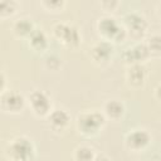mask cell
<instances>
[{"label": "cell", "mask_w": 161, "mask_h": 161, "mask_svg": "<svg viewBox=\"0 0 161 161\" xmlns=\"http://www.w3.org/2000/svg\"><path fill=\"white\" fill-rule=\"evenodd\" d=\"M98 29L104 36H107L108 39H113L116 42L122 40L126 35V31L116 23V20L113 18H109V16L102 18L99 20Z\"/></svg>", "instance_id": "3"}, {"label": "cell", "mask_w": 161, "mask_h": 161, "mask_svg": "<svg viewBox=\"0 0 161 161\" xmlns=\"http://www.w3.org/2000/svg\"><path fill=\"white\" fill-rule=\"evenodd\" d=\"M8 153L14 161H30L33 156V145L29 140L19 137L11 142Z\"/></svg>", "instance_id": "2"}, {"label": "cell", "mask_w": 161, "mask_h": 161, "mask_svg": "<svg viewBox=\"0 0 161 161\" xmlns=\"http://www.w3.org/2000/svg\"><path fill=\"white\" fill-rule=\"evenodd\" d=\"M150 142V135L143 130H135L126 137V145L131 150H143Z\"/></svg>", "instance_id": "6"}, {"label": "cell", "mask_w": 161, "mask_h": 161, "mask_svg": "<svg viewBox=\"0 0 161 161\" xmlns=\"http://www.w3.org/2000/svg\"><path fill=\"white\" fill-rule=\"evenodd\" d=\"M15 4L13 1H1L0 3V14L1 15H6V14H11L14 11Z\"/></svg>", "instance_id": "18"}, {"label": "cell", "mask_w": 161, "mask_h": 161, "mask_svg": "<svg viewBox=\"0 0 161 161\" xmlns=\"http://www.w3.org/2000/svg\"><path fill=\"white\" fill-rule=\"evenodd\" d=\"M113 47L108 42H99L91 49V55L96 62H106L112 54Z\"/></svg>", "instance_id": "10"}, {"label": "cell", "mask_w": 161, "mask_h": 161, "mask_svg": "<svg viewBox=\"0 0 161 161\" xmlns=\"http://www.w3.org/2000/svg\"><path fill=\"white\" fill-rule=\"evenodd\" d=\"M29 103L34 113L38 116H45L49 112V108H50L49 98L47 97L45 93L40 91H35L29 96Z\"/></svg>", "instance_id": "5"}, {"label": "cell", "mask_w": 161, "mask_h": 161, "mask_svg": "<svg viewBox=\"0 0 161 161\" xmlns=\"http://www.w3.org/2000/svg\"><path fill=\"white\" fill-rule=\"evenodd\" d=\"M103 123H104L103 114L99 113V112H96V111L79 114L78 121H77V126H78L79 131L84 135L96 133Z\"/></svg>", "instance_id": "1"}, {"label": "cell", "mask_w": 161, "mask_h": 161, "mask_svg": "<svg viewBox=\"0 0 161 161\" xmlns=\"http://www.w3.org/2000/svg\"><path fill=\"white\" fill-rule=\"evenodd\" d=\"M148 54H150V50L146 44H136L135 47L126 49V52L123 53V59L126 63L132 65L146 59Z\"/></svg>", "instance_id": "7"}, {"label": "cell", "mask_w": 161, "mask_h": 161, "mask_svg": "<svg viewBox=\"0 0 161 161\" xmlns=\"http://www.w3.org/2000/svg\"><path fill=\"white\" fill-rule=\"evenodd\" d=\"M145 77H146V68L140 63L132 64L127 70V79L135 87L141 86L145 82Z\"/></svg>", "instance_id": "11"}, {"label": "cell", "mask_w": 161, "mask_h": 161, "mask_svg": "<svg viewBox=\"0 0 161 161\" xmlns=\"http://www.w3.org/2000/svg\"><path fill=\"white\" fill-rule=\"evenodd\" d=\"M54 34L58 39H62L67 45H77L79 42V34L77 28L65 23H58L54 25Z\"/></svg>", "instance_id": "4"}, {"label": "cell", "mask_w": 161, "mask_h": 161, "mask_svg": "<svg viewBox=\"0 0 161 161\" xmlns=\"http://www.w3.org/2000/svg\"><path fill=\"white\" fill-rule=\"evenodd\" d=\"M44 5L49 8H57V6H62L63 1H44Z\"/></svg>", "instance_id": "20"}, {"label": "cell", "mask_w": 161, "mask_h": 161, "mask_svg": "<svg viewBox=\"0 0 161 161\" xmlns=\"http://www.w3.org/2000/svg\"><path fill=\"white\" fill-rule=\"evenodd\" d=\"M49 121L50 123L57 127V128H63L68 125L69 122V116L65 111L63 109H57V111H53L50 113V117H49Z\"/></svg>", "instance_id": "12"}, {"label": "cell", "mask_w": 161, "mask_h": 161, "mask_svg": "<svg viewBox=\"0 0 161 161\" xmlns=\"http://www.w3.org/2000/svg\"><path fill=\"white\" fill-rule=\"evenodd\" d=\"M59 64H60L59 58H57L55 55H52V57H48V58H47V65H48V67L55 69V65L58 67Z\"/></svg>", "instance_id": "19"}, {"label": "cell", "mask_w": 161, "mask_h": 161, "mask_svg": "<svg viewBox=\"0 0 161 161\" xmlns=\"http://www.w3.org/2000/svg\"><path fill=\"white\" fill-rule=\"evenodd\" d=\"M30 45L35 50H43V49H45L47 48V36H45V34L42 30L35 29L31 33V35H30Z\"/></svg>", "instance_id": "14"}, {"label": "cell", "mask_w": 161, "mask_h": 161, "mask_svg": "<svg viewBox=\"0 0 161 161\" xmlns=\"http://www.w3.org/2000/svg\"><path fill=\"white\" fill-rule=\"evenodd\" d=\"M158 11H160V15H161V4L158 5Z\"/></svg>", "instance_id": "23"}, {"label": "cell", "mask_w": 161, "mask_h": 161, "mask_svg": "<svg viewBox=\"0 0 161 161\" xmlns=\"http://www.w3.org/2000/svg\"><path fill=\"white\" fill-rule=\"evenodd\" d=\"M147 48L151 52L153 53H160L161 52V35H153L148 39V43H147Z\"/></svg>", "instance_id": "17"}, {"label": "cell", "mask_w": 161, "mask_h": 161, "mask_svg": "<svg viewBox=\"0 0 161 161\" xmlns=\"http://www.w3.org/2000/svg\"><path fill=\"white\" fill-rule=\"evenodd\" d=\"M125 23L133 35H142L146 30V26H147L145 18L136 14V13L127 14L125 16Z\"/></svg>", "instance_id": "9"}, {"label": "cell", "mask_w": 161, "mask_h": 161, "mask_svg": "<svg viewBox=\"0 0 161 161\" xmlns=\"http://www.w3.org/2000/svg\"><path fill=\"white\" fill-rule=\"evenodd\" d=\"M156 97H157V98L161 101V84H160V86L156 88Z\"/></svg>", "instance_id": "22"}, {"label": "cell", "mask_w": 161, "mask_h": 161, "mask_svg": "<svg viewBox=\"0 0 161 161\" xmlns=\"http://www.w3.org/2000/svg\"><path fill=\"white\" fill-rule=\"evenodd\" d=\"M93 161H109L106 156H103V155H98V156H96L94 157V160Z\"/></svg>", "instance_id": "21"}, {"label": "cell", "mask_w": 161, "mask_h": 161, "mask_svg": "<svg viewBox=\"0 0 161 161\" xmlns=\"http://www.w3.org/2000/svg\"><path fill=\"white\" fill-rule=\"evenodd\" d=\"M74 157L77 161H93L94 160V155L92 148L87 147V146H80L75 150Z\"/></svg>", "instance_id": "16"}, {"label": "cell", "mask_w": 161, "mask_h": 161, "mask_svg": "<svg viewBox=\"0 0 161 161\" xmlns=\"http://www.w3.org/2000/svg\"><path fill=\"white\" fill-rule=\"evenodd\" d=\"M34 30L35 29L33 28V23L29 19H19L14 24V31L20 36H25V35L30 36Z\"/></svg>", "instance_id": "13"}, {"label": "cell", "mask_w": 161, "mask_h": 161, "mask_svg": "<svg viewBox=\"0 0 161 161\" xmlns=\"http://www.w3.org/2000/svg\"><path fill=\"white\" fill-rule=\"evenodd\" d=\"M104 111L111 118H118L123 114L125 107L119 101H108L104 106Z\"/></svg>", "instance_id": "15"}, {"label": "cell", "mask_w": 161, "mask_h": 161, "mask_svg": "<svg viewBox=\"0 0 161 161\" xmlns=\"http://www.w3.org/2000/svg\"><path fill=\"white\" fill-rule=\"evenodd\" d=\"M1 104L8 111L19 112L24 106V98L16 92H6L1 96Z\"/></svg>", "instance_id": "8"}]
</instances>
